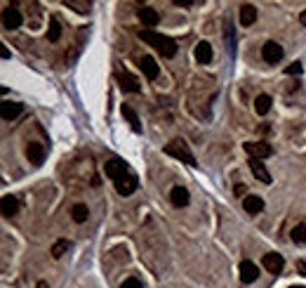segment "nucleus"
<instances>
[{"label": "nucleus", "instance_id": "obj_1", "mask_svg": "<svg viewBox=\"0 0 306 288\" xmlns=\"http://www.w3.org/2000/svg\"><path fill=\"white\" fill-rule=\"evenodd\" d=\"M139 38L148 43L151 47H156L163 57H175L177 55V43L168 36H163V33H156L151 29H144V31H139Z\"/></svg>", "mask_w": 306, "mask_h": 288}, {"label": "nucleus", "instance_id": "obj_2", "mask_svg": "<svg viewBox=\"0 0 306 288\" xmlns=\"http://www.w3.org/2000/svg\"><path fill=\"white\" fill-rule=\"evenodd\" d=\"M165 154L175 156V158H179V161H184V163H189V165H196V158H193V154L189 151L186 142H182V140L168 142V144H165Z\"/></svg>", "mask_w": 306, "mask_h": 288}, {"label": "nucleus", "instance_id": "obj_3", "mask_svg": "<svg viewBox=\"0 0 306 288\" xmlns=\"http://www.w3.org/2000/svg\"><path fill=\"white\" fill-rule=\"evenodd\" d=\"M245 151L250 154V158H257V161L273 156V147L266 142H245Z\"/></svg>", "mask_w": 306, "mask_h": 288}, {"label": "nucleus", "instance_id": "obj_4", "mask_svg": "<svg viewBox=\"0 0 306 288\" xmlns=\"http://www.w3.org/2000/svg\"><path fill=\"white\" fill-rule=\"evenodd\" d=\"M113 184H115V191H118L120 196H130V194H134V191H137L139 179L134 177V175H130V172H127V175H122V177L115 179Z\"/></svg>", "mask_w": 306, "mask_h": 288}, {"label": "nucleus", "instance_id": "obj_5", "mask_svg": "<svg viewBox=\"0 0 306 288\" xmlns=\"http://www.w3.org/2000/svg\"><path fill=\"white\" fill-rule=\"evenodd\" d=\"M261 57H264V62L266 64H278L283 59V47L273 43V40H268L266 45L261 47Z\"/></svg>", "mask_w": 306, "mask_h": 288}, {"label": "nucleus", "instance_id": "obj_6", "mask_svg": "<svg viewBox=\"0 0 306 288\" xmlns=\"http://www.w3.org/2000/svg\"><path fill=\"white\" fill-rule=\"evenodd\" d=\"M104 170H106V177H111L115 182L118 177L127 175V165H125V161H120V158H108L106 165H104Z\"/></svg>", "mask_w": 306, "mask_h": 288}, {"label": "nucleus", "instance_id": "obj_7", "mask_svg": "<svg viewBox=\"0 0 306 288\" xmlns=\"http://www.w3.org/2000/svg\"><path fill=\"white\" fill-rule=\"evenodd\" d=\"M22 26V12L15 8H8L3 10V29H8V31H15Z\"/></svg>", "mask_w": 306, "mask_h": 288}, {"label": "nucleus", "instance_id": "obj_8", "mask_svg": "<svg viewBox=\"0 0 306 288\" xmlns=\"http://www.w3.org/2000/svg\"><path fill=\"white\" fill-rule=\"evenodd\" d=\"M257 276H259V267L250 262V260H243L240 262V281L243 283H252V281H257Z\"/></svg>", "mask_w": 306, "mask_h": 288}, {"label": "nucleus", "instance_id": "obj_9", "mask_svg": "<svg viewBox=\"0 0 306 288\" xmlns=\"http://www.w3.org/2000/svg\"><path fill=\"white\" fill-rule=\"evenodd\" d=\"M115 78H118V83H120V87L125 92H139V90H141V87H139V80L134 76H130L127 71H118Z\"/></svg>", "mask_w": 306, "mask_h": 288}, {"label": "nucleus", "instance_id": "obj_10", "mask_svg": "<svg viewBox=\"0 0 306 288\" xmlns=\"http://www.w3.org/2000/svg\"><path fill=\"white\" fill-rule=\"evenodd\" d=\"M26 158H29L33 165H43V163H45V149H43V144H38V142H31L29 147H26Z\"/></svg>", "mask_w": 306, "mask_h": 288}, {"label": "nucleus", "instance_id": "obj_11", "mask_svg": "<svg viewBox=\"0 0 306 288\" xmlns=\"http://www.w3.org/2000/svg\"><path fill=\"white\" fill-rule=\"evenodd\" d=\"M264 267H266L271 274H280L285 269L283 255H278V253H266V255H264Z\"/></svg>", "mask_w": 306, "mask_h": 288}, {"label": "nucleus", "instance_id": "obj_12", "mask_svg": "<svg viewBox=\"0 0 306 288\" xmlns=\"http://www.w3.org/2000/svg\"><path fill=\"white\" fill-rule=\"evenodd\" d=\"M22 104L19 102H3L0 104V116H3V121H15L19 114H22Z\"/></svg>", "mask_w": 306, "mask_h": 288}, {"label": "nucleus", "instance_id": "obj_13", "mask_svg": "<svg viewBox=\"0 0 306 288\" xmlns=\"http://www.w3.org/2000/svg\"><path fill=\"white\" fill-rule=\"evenodd\" d=\"M137 17L144 26H158L161 24V15H158V10H153V8H141L137 12Z\"/></svg>", "mask_w": 306, "mask_h": 288}, {"label": "nucleus", "instance_id": "obj_14", "mask_svg": "<svg viewBox=\"0 0 306 288\" xmlns=\"http://www.w3.org/2000/svg\"><path fill=\"white\" fill-rule=\"evenodd\" d=\"M250 170H252L254 177L261 179L264 184H271V172L266 170V165L261 163V161H257V158H250Z\"/></svg>", "mask_w": 306, "mask_h": 288}, {"label": "nucleus", "instance_id": "obj_15", "mask_svg": "<svg viewBox=\"0 0 306 288\" xmlns=\"http://www.w3.org/2000/svg\"><path fill=\"white\" fill-rule=\"evenodd\" d=\"M243 208H245V213H250V215H257V213H261L264 211V199L261 196H245L243 199Z\"/></svg>", "mask_w": 306, "mask_h": 288}, {"label": "nucleus", "instance_id": "obj_16", "mask_svg": "<svg viewBox=\"0 0 306 288\" xmlns=\"http://www.w3.org/2000/svg\"><path fill=\"white\" fill-rule=\"evenodd\" d=\"M0 211H3V215L5 218H12V215H17V211H19V199L12 194L3 196V206H0Z\"/></svg>", "mask_w": 306, "mask_h": 288}, {"label": "nucleus", "instance_id": "obj_17", "mask_svg": "<svg viewBox=\"0 0 306 288\" xmlns=\"http://www.w3.org/2000/svg\"><path fill=\"white\" fill-rule=\"evenodd\" d=\"M141 71H144V76L148 78V80H156L158 73H161V69H158V64H156L153 57H144V59H141Z\"/></svg>", "mask_w": 306, "mask_h": 288}, {"label": "nucleus", "instance_id": "obj_18", "mask_svg": "<svg viewBox=\"0 0 306 288\" xmlns=\"http://www.w3.org/2000/svg\"><path fill=\"white\" fill-rule=\"evenodd\" d=\"M170 201L175 203L177 208H184V206H189V191L184 187H175L170 191Z\"/></svg>", "mask_w": 306, "mask_h": 288}, {"label": "nucleus", "instance_id": "obj_19", "mask_svg": "<svg viewBox=\"0 0 306 288\" xmlns=\"http://www.w3.org/2000/svg\"><path fill=\"white\" fill-rule=\"evenodd\" d=\"M257 22V8L254 5H243L240 8V26H252Z\"/></svg>", "mask_w": 306, "mask_h": 288}, {"label": "nucleus", "instance_id": "obj_20", "mask_svg": "<svg viewBox=\"0 0 306 288\" xmlns=\"http://www.w3.org/2000/svg\"><path fill=\"white\" fill-rule=\"evenodd\" d=\"M196 59H198L200 64H210L212 62V47H210V43H198L196 45Z\"/></svg>", "mask_w": 306, "mask_h": 288}, {"label": "nucleus", "instance_id": "obj_21", "mask_svg": "<svg viewBox=\"0 0 306 288\" xmlns=\"http://www.w3.org/2000/svg\"><path fill=\"white\" fill-rule=\"evenodd\" d=\"M122 116L127 118V123L132 125V130H134V133H141V123H139V116L134 114V109H132V107L122 104Z\"/></svg>", "mask_w": 306, "mask_h": 288}, {"label": "nucleus", "instance_id": "obj_22", "mask_svg": "<svg viewBox=\"0 0 306 288\" xmlns=\"http://www.w3.org/2000/svg\"><path fill=\"white\" fill-rule=\"evenodd\" d=\"M271 104H273V102H271L268 94H259V97L254 100V111H257L259 116H266L268 109H271Z\"/></svg>", "mask_w": 306, "mask_h": 288}, {"label": "nucleus", "instance_id": "obj_23", "mask_svg": "<svg viewBox=\"0 0 306 288\" xmlns=\"http://www.w3.org/2000/svg\"><path fill=\"white\" fill-rule=\"evenodd\" d=\"M71 218L76 220V222H85V220L90 218L87 206H85V203H76V206H73V211H71Z\"/></svg>", "mask_w": 306, "mask_h": 288}, {"label": "nucleus", "instance_id": "obj_24", "mask_svg": "<svg viewBox=\"0 0 306 288\" xmlns=\"http://www.w3.org/2000/svg\"><path fill=\"white\" fill-rule=\"evenodd\" d=\"M290 239L294 243H299V246H306V225H304V222L292 229V232H290Z\"/></svg>", "mask_w": 306, "mask_h": 288}, {"label": "nucleus", "instance_id": "obj_25", "mask_svg": "<svg viewBox=\"0 0 306 288\" xmlns=\"http://www.w3.org/2000/svg\"><path fill=\"white\" fill-rule=\"evenodd\" d=\"M69 248H71V243L66 241V239H61V241H57L52 246V257H57V260H59V257L64 255V253H66Z\"/></svg>", "mask_w": 306, "mask_h": 288}, {"label": "nucleus", "instance_id": "obj_26", "mask_svg": "<svg viewBox=\"0 0 306 288\" xmlns=\"http://www.w3.org/2000/svg\"><path fill=\"white\" fill-rule=\"evenodd\" d=\"M61 38V26L59 22H50V29H47V40H52V43H57V40Z\"/></svg>", "mask_w": 306, "mask_h": 288}, {"label": "nucleus", "instance_id": "obj_27", "mask_svg": "<svg viewBox=\"0 0 306 288\" xmlns=\"http://www.w3.org/2000/svg\"><path fill=\"white\" fill-rule=\"evenodd\" d=\"M66 5L73 8L76 12H80V15H85V12L90 10V3H78V0H66Z\"/></svg>", "mask_w": 306, "mask_h": 288}, {"label": "nucleus", "instance_id": "obj_28", "mask_svg": "<svg viewBox=\"0 0 306 288\" xmlns=\"http://www.w3.org/2000/svg\"><path fill=\"white\" fill-rule=\"evenodd\" d=\"M120 288H144V286H141V281H139L137 276H130V279L122 281V286H120Z\"/></svg>", "mask_w": 306, "mask_h": 288}, {"label": "nucleus", "instance_id": "obj_29", "mask_svg": "<svg viewBox=\"0 0 306 288\" xmlns=\"http://www.w3.org/2000/svg\"><path fill=\"white\" fill-rule=\"evenodd\" d=\"M301 64L299 62H294V64H290V66H287V69H285V73H290V76H299V73H301Z\"/></svg>", "mask_w": 306, "mask_h": 288}, {"label": "nucleus", "instance_id": "obj_30", "mask_svg": "<svg viewBox=\"0 0 306 288\" xmlns=\"http://www.w3.org/2000/svg\"><path fill=\"white\" fill-rule=\"evenodd\" d=\"M177 8H193V5H198V0H172Z\"/></svg>", "mask_w": 306, "mask_h": 288}, {"label": "nucleus", "instance_id": "obj_31", "mask_svg": "<svg viewBox=\"0 0 306 288\" xmlns=\"http://www.w3.org/2000/svg\"><path fill=\"white\" fill-rule=\"evenodd\" d=\"M297 269H299V274H301V276H306V262H304V260H299V262H297Z\"/></svg>", "mask_w": 306, "mask_h": 288}, {"label": "nucleus", "instance_id": "obj_32", "mask_svg": "<svg viewBox=\"0 0 306 288\" xmlns=\"http://www.w3.org/2000/svg\"><path fill=\"white\" fill-rule=\"evenodd\" d=\"M233 194H236V196H243L245 194V184H236V187H233Z\"/></svg>", "mask_w": 306, "mask_h": 288}, {"label": "nucleus", "instance_id": "obj_33", "mask_svg": "<svg viewBox=\"0 0 306 288\" xmlns=\"http://www.w3.org/2000/svg\"><path fill=\"white\" fill-rule=\"evenodd\" d=\"M0 47H3V50H0V57H3V59H10V50L5 45H0Z\"/></svg>", "mask_w": 306, "mask_h": 288}, {"label": "nucleus", "instance_id": "obj_34", "mask_svg": "<svg viewBox=\"0 0 306 288\" xmlns=\"http://www.w3.org/2000/svg\"><path fill=\"white\" fill-rule=\"evenodd\" d=\"M299 22H301V26H306V10L301 12V15H299Z\"/></svg>", "mask_w": 306, "mask_h": 288}, {"label": "nucleus", "instance_id": "obj_35", "mask_svg": "<svg viewBox=\"0 0 306 288\" xmlns=\"http://www.w3.org/2000/svg\"><path fill=\"white\" fill-rule=\"evenodd\" d=\"M292 288H304V286H292Z\"/></svg>", "mask_w": 306, "mask_h": 288}]
</instances>
